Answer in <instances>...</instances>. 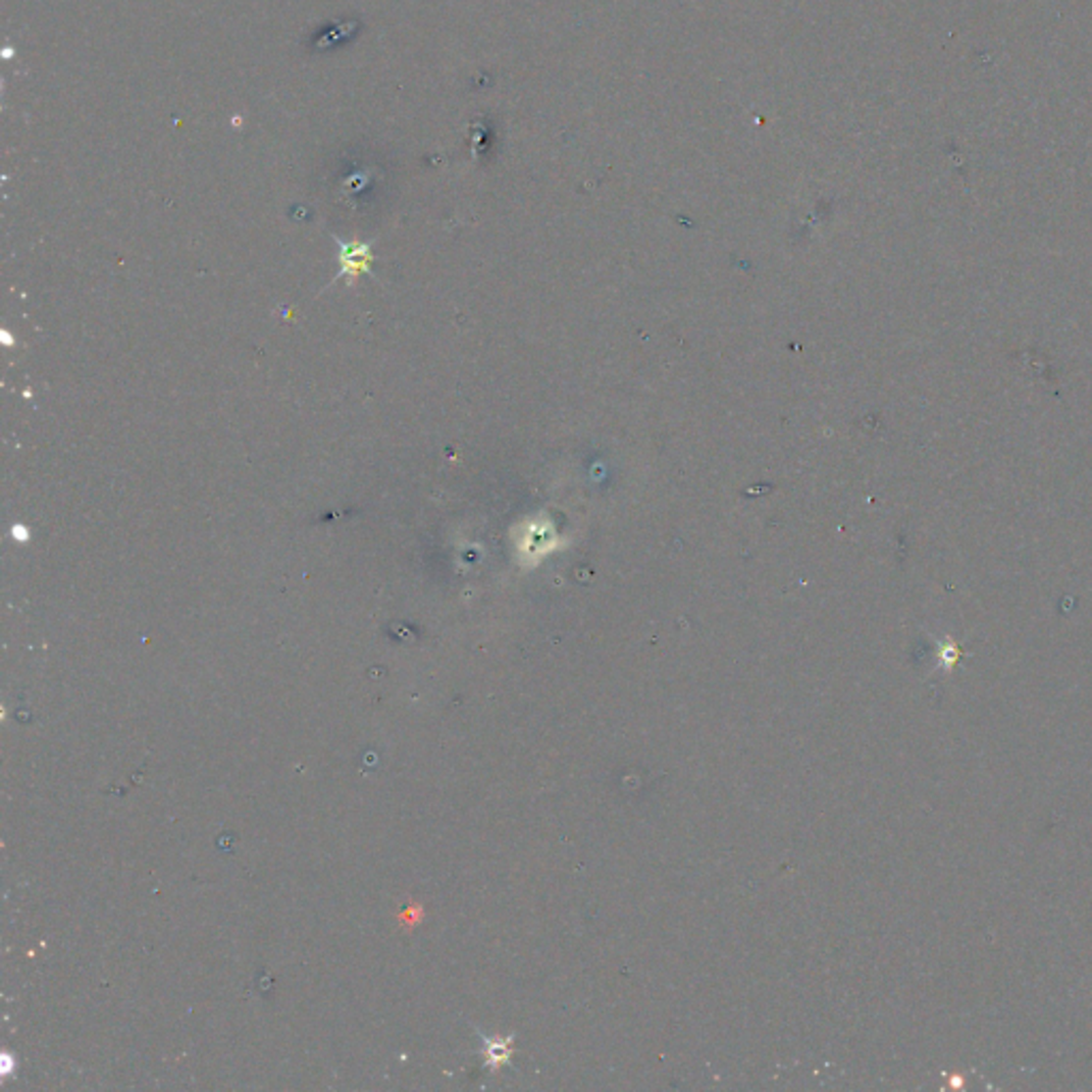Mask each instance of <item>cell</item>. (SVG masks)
Segmentation results:
<instances>
[{"label": "cell", "mask_w": 1092, "mask_h": 1092, "mask_svg": "<svg viewBox=\"0 0 1092 1092\" xmlns=\"http://www.w3.org/2000/svg\"><path fill=\"white\" fill-rule=\"evenodd\" d=\"M341 269L346 276H359L361 272H365L367 267H370V252H367L363 245H354V250L348 252L343 250V259H341Z\"/></svg>", "instance_id": "obj_1"}]
</instances>
